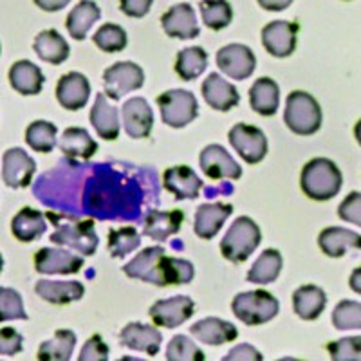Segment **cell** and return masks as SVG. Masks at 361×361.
Returning a JSON list of instances; mask_svg holds the SVG:
<instances>
[{"instance_id":"1","label":"cell","mask_w":361,"mask_h":361,"mask_svg":"<svg viewBox=\"0 0 361 361\" xmlns=\"http://www.w3.org/2000/svg\"><path fill=\"white\" fill-rule=\"evenodd\" d=\"M47 219L54 226L51 243L80 251L85 257L96 253L99 238L94 231V221H90V219L80 221V219L71 217V215H56L51 209L47 212Z\"/></svg>"},{"instance_id":"2","label":"cell","mask_w":361,"mask_h":361,"mask_svg":"<svg viewBox=\"0 0 361 361\" xmlns=\"http://www.w3.org/2000/svg\"><path fill=\"white\" fill-rule=\"evenodd\" d=\"M343 177L340 169L327 157H314L300 173V186L307 197L314 201H329L341 190Z\"/></svg>"},{"instance_id":"3","label":"cell","mask_w":361,"mask_h":361,"mask_svg":"<svg viewBox=\"0 0 361 361\" xmlns=\"http://www.w3.org/2000/svg\"><path fill=\"white\" fill-rule=\"evenodd\" d=\"M262 240L259 224L250 217H238L221 240V253L233 264L246 262Z\"/></svg>"},{"instance_id":"4","label":"cell","mask_w":361,"mask_h":361,"mask_svg":"<svg viewBox=\"0 0 361 361\" xmlns=\"http://www.w3.org/2000/svg\"><path fill=\"white\" fill-rule=\"evenodd\" d=\"M283 121L295 134L311 135L322 127V109L311 94L304 90H293L286 99Z\"/></svg>"},{"instance_id":"5","label":"cell","mask_w":361,"mask_h":361,"mask_svg":"<svg viewBox=\"0 0 361 361\" xmlns=\"http://www.w3.org/2000/svg\"><path fill=\"white\" fill-rule=\"evenodd\" d=\"M231 311L246 325H262L279 314V300L264 289L240 293L231 302Z\"/></svg>"},{"instance_id":"6","label":"cell","mask_w":361,"mask_h":361,"mask_svg":"<svg viewBox=\"0 0 361 361\" xmlns=\"http://www.w3.org/2000/svg\"><path fill=\"white\" fill-rule=\"evenodd\" d=\"M157 107L164 125L172 128H183L199 114V103L190 90H166L157 98Z\"/></svg>"},{"instance_id":"7","label":"cell","mask_w":361,"mask_h":361,"mask_svg":"<svg viewBox=\"0 0 361 361\" xmlns=\"http://www.w3.org/2000/svg\"><path fill=\"white\" fill-rule=\"evenodd\" d=\"M166 259H169V255H166L164 247H145L141 253L135 255L130 262L125 264L123 273L128 279L154 283V286H159V288H166V279H164Z\"/></svg>"},{"instance_id":"8","label":"cell","mask_w":361,"mask_h":361,"mask_svg":"<svg viewBox=\"0 0 361 361\" xmlns=\"http://www.w3.org/2000/svg\"><path fill=\"white\" fill-rule=\"evenodd\" d=\"M145 83V73L134 62H118L105 69L103 73V85L105 96L114 102H119L128 92L141 89Z\"/></svg>"},{"instance_id":"9","label":"cell","mask_w":361,"mask_h":361,"mask_svg":"<svg viewBox=\"0 0 361 361\" xmlns=\"http://www.w3.org/2000/svg\"><path fill=\"white\" fill-rule=\"evenodd\" d=\"M231 147L247 164H259L267 156V137L253 125L237 123L228 134Z\"/></svg>"},{"instance_id":"10","label":"cell","mask_w":361,"mask_h":361,"mask_svg":"<svg viewBox=\"0 0 361 361\" xmlns=\"http://www.w3.org/2000/svg\"><path fill=\"white\" fill-rule=\"evenodd\" d=\"M217 66L231 80H246L255 73L257 58L253 51L243 44L224 45L217 51Z\"/></svg>"},{"instance_id":"11","label":"cell","mask_w":361,"mask_h":361,"mask_svg":"<svg viewBox=\"0 0 361 361\" xmlns=\"http://www.w3.org/2000/svg\"><path fill=\"white\" fill-rule=\"evenodd\" d=\"M37 172V163L22 148H9L2 157V180L9 188H27Z\"/></svg>"},{"instance_id":"12","label":"cell","mask_w":361,"mask_h":361,"mask_svg":"<svg viewBox=\"0 0 361 361\" xmlns=\"http://www.w3.org/2000/svg\"><path fill=\"white\" fill-rule=\"evenodd\" d=\"M195 312V304L190 296L179 295L166 300H157L150 307L148 314L152 318L154 325L166 329H176L190 320Z\"/></svg>"},{"instance_id":"13","label":"cell","mask_w":361,"mask_h":361,"mask_svg":"<svg viewBox=\"0 0 361 361\" xmlns=\"http://www.w3.org/2000/svg\"><path fill=\"white\" fill-rule=\"evenodd\" d=\"M298 24L289 20L269 22L262 29V45L271 56L288 58L295 53L298 40Z\"/></svg>"},{"instance_id":"14","label":"cell","mask_w":361,"mask_h":361,"mask_svg":"<svg viewBox=\"0 0 361 361\" xmlns=\"http://www.w3.org/2000/svg\"><path fill=\"white\" fill-rule=\"evenodd\" d=\"M83 267L78 255L58 247H42L35 255V269L40 275H76Z\"/></svg>"},{"instance_id":"15","label":"cell","mask_w":361,"mask_h":361,"mask_svg":"<svg viewBox=\"0 0 361 361\" xmlns=\"http://www.w3.org/2000/svg\"><path fill=\"white\" fill-rule=\"evenodd\" d=\"M199 166L209 179H231L237 180L243 177V169L237 161L230 156V152L221 145H208L202 148L199 157Z\"/></svg>"},{"instance_id":"16","label":"cell","mask_w":361,"mask_h":361,"mask_svg":"<svg viewBox=\"0 0 361 361\" xmlns=\"http://www.w3.org/2000/svg\"><path fill=\"white\" fill-rule=\"evenodd\" d=\"M161 25H163L166 37L180 38V40H192L201 33L197 17H195V9L188 2H180V4L170 8L161 17Z\"/></svg>"},{"instance_id":"17","label":"cell","mask_w":361,"mask_h":361,"mask_svg":"<svg viewBox=\"0 0 361 361\" xmlns=\"http://www.w3.org/2000/svg\"><path fill=\"white\" fill-rule=\"evenodd\" d=\"M123 128L134 140H145L154 127V112L145 98H130L121 109Z\"/></svg>"},{"instance_id":"18","label":"cell","mask_w":361,"mask_h":361,"mask_svg":"<svg viewBox=\"0 0 361 361\" xmlns=\"http://www.w3.org/2000/svg\"><path fill=\"white\" fill-rule=\"evenodd\" d=\"M119 343L127 349L145 353L148 356H156L161 350L163 334L159 333V329L152 327V325L128 324L119 333Z\"/></svg>"},{"instance_id":"19","label":"cell","mask_w":361,"mask_h":361,"mask_svg":"<svg viewBox=\"0 0 361 361\" xmlns=\"http://www.w3.org/2000/svg\"><path fill=\"white\" fill-rule=\"evenodd\" d=\"M163 186L176 195L177 201H185V199H197L204 183L190 166L179 164L164 170Z\"/></svg>"},{"instance_id":"20","label":"cell","mask_w":361,"mask_h":361,"mask_svg":"<svg viewBox=\"0 0 361 361\" xmlns=\"http://www.w3.org/2000/svg\"><path fill=\"white\" fill-rule=\"evenodd\" d=\"M90 96V83L82 73L63 74L58 80L56 85V98L58 103L67 111H80L87 105Z\"/></svg>"},{"instance_id":"21","label":"cell","mask_w":361,"mask_h":361,"mask_svg":"<svg viewBox=\"0 0 361 361\" xmlns=\"http://www.w3.org/2000/svg\"><path fill=\"white\" fill-rule=\"evenodd\" d=\"M233 214V206L224 202H214V204H201L195 212L193 221V231L199 238L209 240L221 231L222 224Z\"/></svg>"},{"instance_id":"22","label":"cell","mask_w":361,"mask_h":361,"mask_svg":"<svg viewBox=\"0 0 361 361\" xmlns=\"http://www.w3.org/2000/svg\"><path fill=\"white\" fill-rule=\"evenodd\" d=\"M35 293L42 300L53 305H67L82 300L83 295H85V288H83L82 282H76V280H69V282L38 280L37 286H35Z\"/></svg>"},{"instance_id":"23","label":"cell","mask_w":361,"mask_h":361,"mask_svg":"<svg viewBox=\"0 0 361 361\" xmlns=\"http://www.w3.org/2000/svg\"><path fill=\"white\" fill-rule=\"evenodd\" d=\"M202 96H204V102L208 103L209 107L221 112L230 111V109H233L240 102V94L235 89V85L226 82L221 74L217 73H212L204 80V83H202Z\"/></svg>"},{"instance_id":"24","label":"cell","mask_w":361,"mask_h":361,"mask_svg":"<svg viewBox=\"0 0 361 361\" xmlns=\"http://www.w3.org/2000/svg\"><path fill=\"white\" fill-rule=\"evenodd\" d=\"M90 123L96 134L105 141L118 140L119 135V111L114 105H109L107 96L98 92L94 99V107L90 109Z\"/></svg>"},{"instance_id":"25","label":"cell","mask_w":361,"mask_h":361,"mask_svg":"<svg viewBox=\"0 0 361 361\" xmlns=\"http://www.w3.org/2000/svg\"><path fill=\"white\" fill-rule=\"evenodd\" d=\"M183 222H185V214L180 209H170V212L154 209L145 219L143 235L157 240V243H164L172 235L179 233Z\"/></svg>"},{"instance_id":"26","label":"cell","mask_w":361,"mask_h":361,"mask_svg":"<svg viewBox=\"0 0 361 361\" xmlns=\"http://www.w3.org/2000/svg\"><path fill=\"white\" fill-rule=\"evenodd\" d=\"M190 333L195 336V340L202 341L206 345H224L228 341H233L238 338V331L231 322L221 320L215 316H209L204 320L197 322L190 327Z\"/></svg>"},{"instance_id":"27","label":"cell","mask_w":361,"mask_h":361,"mask_svg":"<svg viewBox=\"0 0 361 361\" xmlns=\"http://www.w3.org/2000/svg\"><path fill=\"white\" fill-rule=\"evenodd\" d=\"M318 244L327 257L338 259V257H343L349 250H360L361 237L356 231L333 226V228H325L318 235Z\"/></svg>"},{"instance_id":"28","label":"cell","mask_w":361,"mask_h":361,"mask_svg":"<svg viewBox=\"0 0 361 361\" xmlns=\"http://www.w3.org/2000/svg\"><path fill=\"white\" fill-rule=\"evenodd\" d=\"M44 74L40 67L29 60H18L9 69V83L22 96H37L44 87Z\"/></svg>"},{"instance_id":"29","label":"cell","mask_w":361,"mask_h":361,"mask_svg":"<svg viewBox=\"0 0 361 361\" xmlns=\"http://www.w3.org/2000/svg\"><path fill=\"white\" fill-rule=\"evenodd\" d=\"M58 147L63 152V156L69 157V159L89 161L90 157L98 152V143L82 127L66 128L63 135L60 137Z\"/></svg>"},{"instance_id":"30","label":"cell","mask_w":361,"mask_h":361,"mask_svg":"<svg viewBox=\"0 0 361 361\" xmlns=\"http://www.w3.org/2000/svg\"><path fill=\"white\" fill-rule=\"evenodd\" d=\"M35 53L40 60L51 63V66H60L69 58V44L66 38L58 33L56 29H45L37 35L33 44Z\"/></svg>"},{"instance_id":"31","label":"cell","mask_w":361,"mask_h":361,"mask_svg":"<svg viewBox=\"0 0 361 361\" xmlns=\"http://www.w3.org/2000/svg\"><path fill=\"white\" fill-rule=\"evenodd\" d=\"M327 305V295L318 286H302L293 293V309L302 320H316Z\"/></svg>"},{"instance_id":"32","label":"cell","mask_w":361,"mask_h":361,"mask_svg":"<svg viewBox=\"0 0 361 361\" xmlns=\"http://www.w3.org/2000/svg\"><path fill=\"white\" fill-rule=\"evenodd\" d=\"M250 105L257 114L275 116L280 105L279 83L271 78H259L250 89Z\"/></svg>"},{"instance_id":"33","label":"cell","mask_w":361,"mask_h":361,"mask_svg":"<svg viewBox=\"0 0 361 361\" xmlns=\"http://www.w3.org/2000/svg\"><path fill=\"white\" fill-rule=\"evenodd\" d=\"M47 231V222L44 214L33 208H22L11 221L13 237L20 243H33Z\"/></svg>"},{"instance_id":"34","label":"cell","mask_w":361,"mask_h":361,"mask_svg":"<svg viewBox=\"0 0 361 361\" xmlns=\"http://www.w3.org/2000/svg\"><path fill=\"white\" fill-rule=\"evenodd\" d=\"M99 15H102V11H99L96 2H90V0L78 2L67 15V31L74 40H83L89 33V29L94 25V22L99 20Z\"/></svg>"},{"instance_id":"35","label":"cell","mask_w":361,"mask_h":361,"mask_svg":"<svg viewBox=\"0 0 361 361\" xmlns=\"http://www.w3.org/2000/svg\"><path fill=\"white\" fill-rule=\"evenodd\" d=\"M283 267L282 253L276 250H266L259 259L255 260L251 269L247 271V282L259 283V286H266V283H273L280 276Z\"/></svg>"},{"instance_id":"36","label":"cell","mask_w":361,"mask_h":361,"mask_svg":"<svg viewBox=\"0 0 361 361\" xmlns=\"http://www.w3.org/2000/svg\"><path fill=\"white\" fill-rule=\"evenodd\" d=\"M76 347V334L69 329H60L51 340L44 341L38 347V360L40 361H67L71 360Z\"/></svg>"},{"instance_id":"37","label":"cell","mask_w":361,"mask_h":361,"mask_svg":"<svg viewBox=\"0 0 361 361\" xmlns=\"http://www.w3.org/2000/svg\"><path fill=\"white\" fill-rule=\"evenodd\" d=\"M206 66H208V54L202 47H186L176 58V73L185 82L199 78L206 71Z\"/></svg>"},{"instance_id":"38","label":"cell","mask_w":361,"mask_h":361,"mask_svg":"<svg viewBox=\"0 0 361 361\" xmlns=\"http://www.w3.org/2000/svg\"><path fill=\"white\" fill-rule=\"evenodd\" d=\"M56 125L51 123V121L38 119V121H33L25 128V143L37 152L49 154L53 152L54 145H56Z\"/></svg>"},{"instance_id":"39","label":"cell","mask_w":361,"mask_h":361,"mask_svg":"<svg viewBox=\"0 0 361 361\" xmlns=\"http://www.w3.org/2000/svg\"><path fill=\"white\" fill-rule=\"evenodd\" d=\"M199 8H201L202 22L212 31H221V29L228 27L230 22L233 20L231 4L224 2V0H206V2L199 4Z\"/></svg>"},{"instance_id":"40","label":"cell","mask_w":361,"mask_h":361,"mask_svg":"<svg viewBox=\"0 0 361 361\" xmlns=\"http://www.w3.org/2000/svg\"><path fill=\"white\" fill-rule=\"evenodd\" d=\"M140 246L141 235L132 226L109 231V253L112 255V259H123L125 255L132 253Z\"/></svg>"},{"instance_id":"41","label":"cell","mask_w":361,"mask_h":361,"mask_svg":"<svg viewBox=\"0 0 361 361\" xmlns=\"http://www.w3.org/2000/svg\"><path fill=\"white\" fill-rule=\"evenodd\" d=\"M96 47L105 53H119L127 47V33L118 24H103L92 37Z\"/></svg>"},{"instance_id":"42","label":"cell","mask_w":361,"mask_h":361,"mask_svg":"<svg viewBox=\"0 0 361 361\" xmlns=\"http://www.w3.org/2000/svg\"><path fill=\"white\" fill-rule=\"evenodd\" d=\"M166 360L169 361H204L206 356L199 349L195 341L185 334H177L170 340L166 347Z\"/></svg>"},{"instance_id":"43","label":"cell","mask_w":361,"mask_h":361,"mask_svg":"<svg viewBox=\"0 0 361 361\" xmlns=\"http://www.w3.org/2000/svg\"><path fill=\"white\" fill-rule=\"evenodd\" d=\"M333 324L338 331H353L361 327V304L353 300H341L333 311Z\"/></svg>"},{"instance_id":"44","label":"cell","mask_w":361,"mask_h":361,"mask_svg":"<svg viewBox=\"0 0 361 361\" xmlns=\"http://www.w3.org/2000/svg\"><path fill=\"white\" fill-rule=\"evenodd\" d=\"M27 320L22 296L11 288H0V322Z\"/></svg>"},{"instance_id":"45","label":"cell","mask_w":361,"mask_h":361,"mask_svg":"<svg viewBox=\"0 0 361 361\" xmlns=\"http://www.w3.org/2000/svg\"><path fill=\"white\" fill-rule=\"evenodd\" d=\"M195 275L193 264L185 259H176L169 257L166 259V269H164V279L166 286H180V283H190Z\"/></svg>"},{"instance_id":"46","label":"cell","mask_w":361,"mask_h":361,"mask_svg":"<svg viewBox=\"0 0 361 361\" xmlns=\"http://www.w3.org/2000/svg\"><path fill=\"white\" fill-rule=\"evenodd\" d=\"M327 353L334 361H360L361 338H341L327 345Z\"/></svg>"},{"instance_id":"47","label":"cell","mask_w":361,"mask_h":361,"mask_svg":"<svg viewBox=\"0 0 361 361\" xmlns=\"http://www.w3.org/2000/svg\"><path fill=\"white\" fill-rule=\"evenodd\" d=\"M109 360V345L103 341L99 334H92L83 345L78 361H107Z\"/></svg>"},{"instance_id":"48","label":"cell","mask_w":361,"mask_h":361,"mask_svg":"<svg viewBox=\"0 0 361 361\" xmlns=\"http://www.w3.org/2000/svg\"><path fill=\"white\" fill-rule=\"evenodd\" d=\"M338 217L347 222L360 226L361 224V195L360 192H353L347 195L338 208Z\"/></svg>"},{"instance_id":"49","label":"cell","mask_w":361,"mask_h":361,"mask_svg":"<svg viewBox=\"0 0 361 361\" xmlns=\"http://www.w3.org/2000/svg\"><path fill=\"white\" fill-rule=\"evenodd\" d=\"M24 347V338L11 327L0 329V354L2 356H15Z\"/></svg>"},{"instance_id":"50","label":"cell","mask_w":361,"mask_h":361,"mask_svg":"<svg viewBox=\"0 0 361 361\" xmlns=\"http://www.w3.org/2000/svg\"><path fill=\"white\" fill-rule=\"evenodd\" d=\"M119 8L125 15L128 17H135V18H141L145 17L150 8H152V0H121L119 2Z\"/></svg>"},{"instance_id":"51","label":"cell","mask_w":361,"mask_h":361,"mask_svg":"<svg viewBox=\"0 0 361 361\" xmlns=\"http://www.w3.org/2000/svg\"><path fill=\"white\" fill-rule=\"evenodd\" d=\"M231 360H250V361H262V354L257 349H253L251 345L243 343L231 349L228 356L222 357V361H231Z\"/></svg>"},{"instance_id":"52","label":"cell","mask_w":361,"mask_h":361,"mask_svg":"<svg viewBox=\"0 0 361 361\" xmlns=\"http://www.w3.org/2000/svg\"><path fill=\"white\" fill-rule=\"evenodd\" d=\"M354 275H356V279H350V288L353 289H356V293H360V286H357V275H360V269H356V273H354Z\"/></svg>"}]
</instances>
